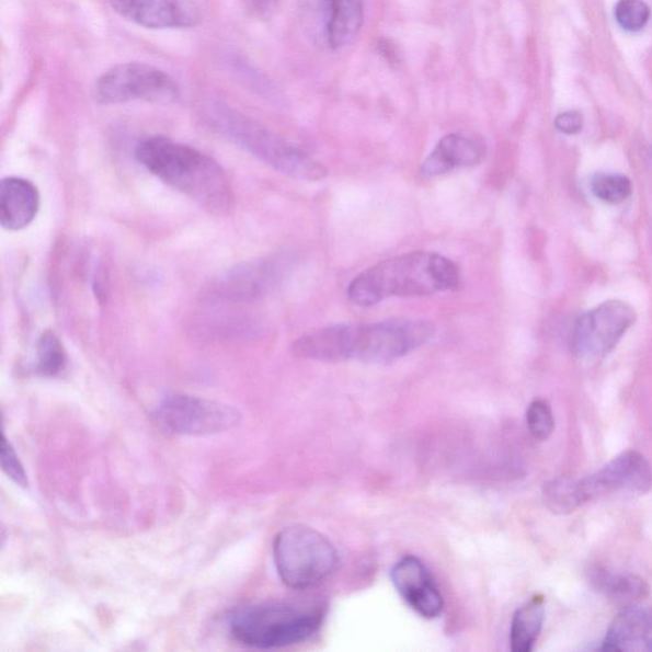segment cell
Instances as JSON below:
<instances>
[{
    "label": "cell",
    "mask_w": 652,
    "mask_h": 652,
    "mask_svg": "<svg viewBox=\"0 0 652 652\" xmlns=\"http://www.w3.org/2000/svg\"><path fill=\"white\" fill-rule=\"evenodd\" d=\"M210 119L235 145L282 174L306 182H318L328 176L324 164L312 160L301 149L233 110L217 107L210 113Z\"/></svg>",
    "instance_id": "5b68a950"
},
{
    "label": "cell",
    "mask_w": 652,
    "mask_h": 652,
    "mask_svg": "<svg viewBox=\"0 0 652 652\" xmlns=\"http://www.w3.org/2000/svg\"><path fill=\"white\" fill-rule=\"evenodd\" d=\"M163 430L180 436H210L238 426L241 414L235 407L207 398L171 392L155 408Z\"/></svg>",
    "instance_id": "52a82bcc"
},
{
    "label": "cell",
    "mask_w": 652,
    "mask_h": 652,
    "mask_svg": "<svg viewBox=\"0 0 652 652\" xmlns=\"http://www.w3.org/2000/svg\"><path fill=\"white\" fill-rule=\"evenodd\" d=\"M391 580L398 593L420 616L435 619L442 615L444 598L435 580L417 557L407 556L391 570Z\"/></svg>",
    "instance_id": "7c38bea8"
},
{
    "label": "cell",
    "mask_w": 652,
    "mask_h": 652,
    "mask_svg": "<svg viewBox=\"0 0 652 652\" xmlns=\"http://www.w3.org/2000/svg\"><path fill=\"white\" fill-rule=\"evenodd\" d=\"M604 651H652V609L638 606L625 608L613 620Z\"/></svg>",
    "instance_id": "2e32d148"
},
{
    "label": "cell",
    "mask_w": 652,
    "mask_h": 652,
    "mask_svg": "<svg viewBox=\"0 0 652 652\" xmlns=\"http://www.w3.org/2000/svg\"><path fill=\"white\" fill-rule=\"evenodd\" d=\"M364 19V0H329L327 36L330 47L338 50L355 42Z\"/></svg>",
    "instance_id": "e0dca14e"
},
{
    "label": "cell",
    "mask_w": 652,
    "mask_h": 652,
    "mask_svg": "<svg viewBox=\"0 0 652 652\" xmlns=\"http://www.w3.org/2000/svg\"><path fill=\"white\" fill-rule=\"evenodd\" d=\"M274 564L283 584L309 591L323 583L336 568L338 554L324 534L306 525H289L273 544Z\"/></svg>",
    "instance_id": "8992f818"
},
{
    "label": "cell",
    "mask_w": 652,
    "mask_h": 652,
    "mask_svg": "<svg viewBox=\"0 0 652 652\" xmlns=\"http://www.w3.org/2000/svg\"><path fill=\"white\" fill-rule=\"evenodd\" d=\"M0 460H2V468L8 478H11L22 489H27L28 478L25 467L22 466L18 453L14 451L12 444L8 442L5 436H3L2 459Z\"/></svg>",
    "instance_id": "d4e9b609"
},
{
    "label": "cell",
    "mask_w": 652,
    "mask_h": 652,
    "mask_svg": "<svg viewBox=\"0 0 652 652\" xmlns=\"http://www.w3.org/2000/svg\"><path fill=\"white\" fill-rule=\"evenodd\" d=\"M579 484L584 504L613 494L640 497L652 489V468L642 454L628 450Z\"/></svg>",
    "instance_id": "30bf717a"
},
{
    "label": "cell",
    "mask_w": 652,
    "mask_h": 652,
    "mask_svg": "<svg viewBox=\"0 0 652 652\" xmlns=\"http://www.w3.org/2000/svg\"><path fill=\"white\" fill-rule=\"evenodd\" d=\"M243 2L254 18L268 20L276 12L279 0H243Z\"/></svg>",
    "instance_id": "4316f807"
},
{
    "label": "cell",
    "mask_w": 652,
    "mask_h": 652,
    "mask_svg": "<svg viewBox=\"0 0 652 652\" xmlns=\"http://www.w3.org/2000/svg\"><path fill=\"white\" fill-rule=\"evenodd\" d=\"M592 191L603 202L617 204L630 198L631 180L619 174H598L592 180Z\"/></svg>",
    "instance_id": "7402d4cb"
},
{
    "label": "cell",
    "mask_w": 652,
    "mask_h": 652,
    "mask_svg": "<svg viewBox=\"0 0 652 652\" xmlns=\"http://www.w3.org/2000/svg\"><path fill=\"white\" fill-rule=\"evenodd\" d=\"M526 423L534 438L539 442L551 437L554 430V419L551 407L545 400L537 399L529 405L526 412Z\"/></svg>",
    "instance_id": "cb8c5ba5"
},
{
    "label": "cell",
    "mask_w": 652,
    "mask_h": 652,
    "mask_svg": "<svg viewBox=\"0 0 652 652\" xmlns=\"http://www.w3.org/2000/svg\"><path fill=\"white\" fill-rule=\"evenodd\" d=\"M137 160L152 175L188 198L216 211L231 206V186L221 167L193 147L152 137L137 147Z\"/></svg>",
    "instance_id": "3957f363"
},
{
    "label": "cell",
    "mask_w": 652,
    "mask_h": 652,
    "mask_svg": "<svg viewBox=\"0 0 652 652\" xmlns=\"http://www.w3.org/2000/svg\"><path fill=\"white\" fill-rule=\"evenodd\" d=\"M96 99L102 105H119L146 101L171 104L179 100L174 78L147 62L129 61L108 69L98 82Z\"/></svg>",
    "instance_id": "ba28073f"
},
{
    "label": "cell",
    "mask_w": 652,
    "mask_h": 652,
    "mask_svg": "<svg viewBox=\"0 0 652 652\" xmlns=\"http://www.w3.org/2000/svg\"><path fill=\"white\" fill-rule=\"evenodd\" d=\"M116 13L137 25L151 30H176L198 26L202 8L195 0H108Z\"/></svg>",
    "instance_id": "8fae6325"
},
{
    "label": "cell",
    "mask_w": 652,
    "mask_h": 652,
    "mask_svg": "<svg viewBox=\"0 0 652 652\" xmlns=\"http://www.w3.org/2000/svg\"><path fill=\"white\" fill-rule=\"evenodd\" d=\"M41 208L37 187L22 178H5L0 184V224L8 231H20L33 224Z\"/></svg>",
    "instance_id": "9a60e30c"
},
{
    "label": "cell",
    "mask_w": 652,
    "mask_h": 652,
    "mask_svg": "<svg viewBox=\"0 0 652 652\" xmlns=\"http://www.w3.org/2000/svg\"><path fill=\"white\" fill-rule=\"evenodd\" d=\"M616 21L627 33H639L650 20V7L643 0H618L615 8Z\"/></svg>",
    "instance_id": "603a6c76"
},
{
    "label": "cell",
    "mask_w": 652,
    "mask_h": 652,
    "mask_svg": "<svg viewBox=\"0 0 652 652\" xmlns=\"http://www.w3.org/2000/svg\"><path fill=\"white\" fill-rule=\"evenodd\" d=\"M67 356L59 338L45 332L36 345L35 371L45 377L58 376L65 370Z\"/></svg>",
    "instance_id": "ffe728a7"
},
{
    "label": "cell",
    "mask_w": 652,
    "mask_h": 652,
    "mask_svg": "<svg viewBox=\"0 0 652 652\" xmlns=\"http://www.w3.org/2000/svg\"><path fill=\"white\" fill-rule=\"evenodd\" d=\"M460 273L449 258L430 251H413L388 259L351 282L352 304L368 308L391 297L431 296L458 288Z\"/></svg>",
    "instance_id": "7a4b0ae2"
},
{
    "label": "cell",
    "mask_w": 652,
    "mask_h": 652,
    "mask_svg": "<svg viewBox=\"0 0 652 652\" xmlns=\"http://www.w3.org/2000/svg\"><path fill=\"white\" fill-rule=\"evenodd\" d=\"M594 583L598 591L624 608L636 606L649 594L645 581L630 573L599 571L594 576Z\"/></svg>",
    "instance_id": "d6986e66"
},
{
    "label": "cell",
    "mask_w": 652,
    "mask_h": 652,
    "mask_svg": "<svg viewBox=\"0 0 652 652\" xmlns=\"http://www.w3.org/2000/svg\"><path fill=\"white\" fill-rule=\"evenodd\" d=\"M545 622V600L536 596L524 607L515 611L510 645L514 652H530L541 632Z\"/></svg>",
    "instance_id": "ac0fdd59"
},
{
    "label": "cell",
    "mask_w": 652,
    "mask_h": 652,
    "mask_svg": "<svg viewBox=\"0 0 652 652\" xmlns=\"http://www.w3.org/2000/svg\"><path fill=\"white\" fill-rule=\"evenodd\" d=\"M485 141L473 135L451 133L438 141L420 169L424 178H437L459 168L476 167L484 160Z\"/></svg>",
    "instance_id": "5bb4252c"
},
{
    "label": "cell",
    "mask_w": 652,
    "mask_h": 652,
    "mask_svg": "<svg viewBox=\"0 0 652 652\" xmlns=\"http://www.w3.org/2000/svg\"><path fill=\"white\" fill-rule=\"evenodd\" d=\"M279 276V266L271 261L242 264L219 279L209 296L226 302H254L276 287Z\"/></svg>",
    "instance_id": "4fadbf2b"
},
{
    "label": "cell",
    "mask_w": 652,
    "mask_h": 652,
    "mask_svg": "<svg viewBox=\"0 0 652 652\" xmlns=\"http://www.w3.org/2000/svg\"><path fill=\"white\" fill-rule=\"evenodd\" d=\"M636 320L630 305L610 300L581 317L573 328L572 345L579 356L602 358L615 350Z\"/></svg>",
    "instance_id": "9c48e42d"
},
{
    "label": "cell",
    "mask_w": 652,
    "mask_h": 652,
    "mask_svg": "<svg viewBox=\"0 0 652 652\" xmlns=\"http://www.w3.org/2000/svg\"><path fill=\"white\" fill-rule=\"evenodd\" d=\"M546 502L549 508L557 514H570L584 505L579 482L569 479H556L546 487Z\"/></svg>",
    "instance_id": "44dd1931"
},
{
    "label": "cell",
    "mask_w": 652,
    "mask_h": 652,
    "mask_svg": "<svg viewBox=\"0 0 652 652\" xmlns=\"http://www.w3.org/2000/svg\"><path fill=\"white\" fill-rule=\"evenodd\" d=\"M556 128L564 133V135H577L583 129V115L577 112H565L556 117Z\"/></svg>",
    "instance_id": "484cf974"
},
{
    "label": "cell",
    "mask_w": 652,
    "mask_h": 652,
    "mask_svg": "<svg viewBox=\"0 0 652 652\" xmlns=\"http://www.w3.org/2000/svg\"><path fill=\"white\" fill-rule=\"evenodd\" d=\"M323 609L286 602L251 604L232 613L229 631L243 647L270 650L308 641L323 624Z\"/></svg>",
    "instance_id": "277c9868"
},
{
    "label": "cell",
    "mask_w": 652,
    "mask_h": 652,
    "mask_svg": "<svg viewBox=\"0 0 652 652\" xmlns=\"http://www.w3.org/2000/svg\"><path fill=\"white\" fill-rule=\"evenodd\" d=\"M435 327L423 320H385L334 325L304 335L294 344L297 357L340 363L387 364L427 344Z\"/></svg>",
    "instance_id": "6da1fadb"
}]
</instances>
